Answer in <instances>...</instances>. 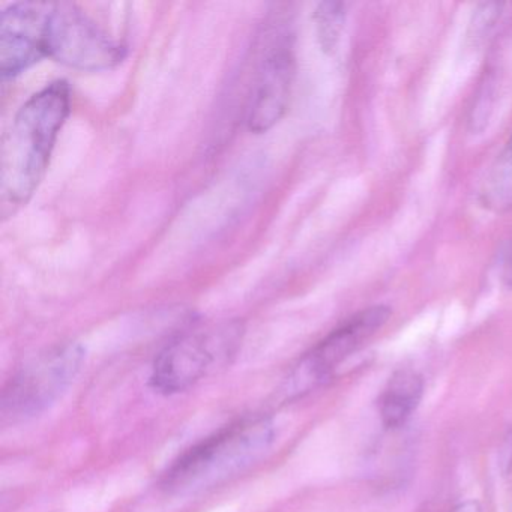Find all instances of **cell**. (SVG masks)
Listing matches in <instances>:
<instances>
[{
  "label": "cell",
  "mask_w": 512,
  "mask_h": 512,
  "mask_svg": "<svg viewBox=\"0 0 512 512\" xmlns=\"http://www.w3.org/2000/svg\"><path fill=\"white\" fill-rule=\"evenodd\" d=\"M295 76V56L289 47H277L263 59L248 109L251 133H266L283 119L292 97Z\"/></svg>",
  "instance_id": "8"
},
{
  "label": "cell",
  "mask_w": 512,
  "mask_h": 512,
  "mask_svg": "<svg viewBox=\"0 0 512 512\" xmlns=\"http://www.w3.org/2000/svg\"><path fill=\"white\" fill-rule=\"evenodd\" d=\"M391 310L374 305L359 311L317 343L293 368L283 386L289 398L301 397L331 379L338 367L361 350L388 322Z\"/></svg>",
  "instance_id": "6"
},
{
  "label": "cell",
  "mask_w": 512,
  "mask_h": 512,
  "mask_svg": "<svg viewBox=\"0 0 512 512\" xmlns=\"http://www.w3.org/2000/svg\"><path fill=\"white\" fill-rule=\"evenodd\" d=\"M454 512H481L479 509L478 503L475 502H467L463 503V505L458 506Z\"/></svg>",
  "instance_id": "12"
},
{
  "label": "cell",
  "mask_w": 512,
  "mask_h": 512,
  "mask_svg": "<svg viewBox=\"0 0 512 512\" xmlns=\"http://www.w3.org/2000/svg\"><path fill=\"white\" fill-rule=\"evenodd\" d=\"M242 335L244 328L233 320L188 329L158 353L151 385L161 394L187 391L229 364L241 346Z\"/></svg>",
  "instance_id": "3"
},
{
  "label": "cell",
  "mask_w": 512,
  "mask_h": 512,
  "mask_svg": "<svg viewBox=\"0 0 512 512\" xmlns=\"http://www.w3.org/2000/svg\"><path fill=\"white\" fill-rule=\"evenodd\" d=\"M44 46L47 58L80 71L110 70L127 55L124 46L68 2L50 4Z\"/></svg>",
  "instance_id": "5"
},
{
  "label": "cell",
  "mask_w": 512,
  "mask_h": 512,
  "mask_svg": "<svg viewBox=\"0 0 512 512\" xmlns=\"http://www.w3.org/2000/svg\"><path fill=\"white\" fill-rule=\"evenodd\" d=\"M424 394V380L416 371H397L380 395V418L386 428H400L413 415Z\"/></svg>",
  "instance_id": "9"
},
{
  "label": "cell",
  "mask_w": 512,
  "mask_h": 512,
  "mask_svg": "<svg viewBox=\"0 0 512 512\" xmlns=\"http://www.w3.org/2000/svg\"><path fill=\"white\" fill-rule=\"evenodd\" d=\"M274 440L271 419H241L185 451L164 473L161 487L181 496L217 487L262 460Z\"/></svg>",
  "instance_id": "2"
},
{
  "label": "cell",
  "mask_w": 512,
  "mask_h": 512,
  "mask_svg": "<svg viewBox=\"0 0 512 512\" xmlns=\"http://www.w3.org/2000/svg\"><path fill=\"white\" fill-rule=\"evenodd\" d=\"M80 344L68 343L41 353L5 386L2 424H19L46 412L70 388L85 361Z\"/></svg>",
  "instance_id": "4"
},
{
  "label": "cell",
  "mask_w": 512,
  "mask_h": 512,
  "mask_svg": "<svg viewBox=\"0 0 512 512\" xmlns=\"http://www.w3.org/2000/svg\"><path fill=\"white\" fill-rule=\"evenodd\" d=\"M482 199L488 208L496 211L512 209V142L500 155L485 181Z\"/></svg>",
  "instance_id": "10"
},
{
  "label": "cell",
  "mask_w": 512,
  "mask_h": 512,
  "mask_svg": "<svg viewBox=\"0 0 512 512\" xmlns=\"http://www.w3.org/2000/svg\"><path fill=\"white\" fill-rule=\"evenodd\" d=\"M71 112V89L56 80L32 95L0 143V215L14 217L40 187L62 127Z\"/></svg>",
  "instance_id": "1"
},
{
  "label": "cell",
  "mask_w": 512,
  "mask_h": 512,
  "mask_svg": "<svg viewBox=\"0 0 512 512\" xmlns=\"http://www.w3.org/2000/svg\"><path fill=\"white\" fill-rule=\"evenodd\" d=\"M317 40L323 52L334 53L340 43L346 23V5L341 2H323L314 11Z\"/></svg>",
  "instance_id": "11"
},
{
  "label": "cell",
  "mask_w": 512,
  "mask_h": 512,
  "mask_svg": "<svg viewBox=\"0 0 512 512\" xmlns=\"http://www.w3.org/2000/svg\"><path fill=\"white\" fill-rule=\"evenodd\" d=\"M50 4L19 2L0 16V73L13 79L46 56V25Z\"/></svg>",
  "instance_id": "7"
}]
</instances>
